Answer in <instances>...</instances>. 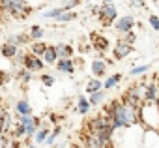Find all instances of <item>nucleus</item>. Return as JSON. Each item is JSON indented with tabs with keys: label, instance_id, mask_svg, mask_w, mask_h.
I'll return each instance as SVG.
<instances>
[{
	"label": "nucleus",
	"instance_id": "41",
	"mask_svg": "<svg viewBox=\"0 0 159 148\" xmlns=\"http://www.w3.org/2000/svg\"><path fill=\"white\" fill-rule=\"evenodd\" d=\"M4 113H6V109H4V105H0V120H2V116H4Z\"/></svg>",
	"mask_w": 159,
	"mask_h": 148
},
{
	"label": "nucleus",
	"instance_id": "11",
	"mask_svg": "<svg viewBox=\"0 0 159 148\" xmlns=\"http://www.w3.org/2000/svg\"><path fill=\"white\" fill-rule=\"evenodd\" d=\"M144 101H159V83H157V75L150 81H146L144 86Z\"/></svg>",
	"mask_w": 159,
	"mask_h": 148
},
{
	"label": "nucleus",
	"instance_id": "2",
	"mask_svg": "<svg viewBox=\"0 0 159 148\" xmlns=\"http://www.w3.org/2000/svg\"><path fill=\"white\" fill-rule=\"evenodd\" d=\"M144 126L133 124V126H125V127H118L112 131V139L111 144L112 148H142V137H144Z\"/></svg>",
	"mask_w": 159,
	"mask_h": 148
},
{
	"label": "nucleus",
	"instance_id": "19",
	"mask_svg": "<svg viewBox=\"0 0 159 148\" xmlns=\"http://www.w3.org/2000/svg\"><path fill=\"white\" fill-rule=\"evenodd\" d=\"M19 51H21V47H19V45L6 41V43H2V53H0V56H4V58H8V60H13V58L17 56V53H19Z\"/></svg>",
	"mask_w": 159,
	"mask_h": 148
},
{
	"label": "nucleus",
	"instance_id": "6",
	"mask_svg": "<svg viewBox=\"0 0 159 148\" xmlns=\"http://www.w3.org/2000/svg\"><path fill=\"white\" fill-rule=\"evenodd\" d=\"M118 19V8L114 6V2H103L98 10V21L105 26L114 25V21Z\"/></svg>",
	"mask_w": 159,
	"mask_h": 148
},
{
	"label": "nucleus",
	"instance_id": "12",
	"mask_svg": "<svg viewBox=\"0 0 159 148\" xmlns=\"http://www.w3.org/2000/svg\"><path fill=\"white\" fill-rule=\"evenodd\" d=\"M54 67H56L58 73L73 75V73H75V67H77V62H75V58H58L56 64H54Z\"/></svg>",
	"mask_w": 159,
	"mask_h": 148
},
{
	"label": "nucleus",
	"instance_id": "21",
	"mask_svg": "<svg viewBox=\"0 0 159 148\" xmlns=\"http://www.w3.org/2000/svg\"><path fill=\"white\" fill-rule=\"evenodd\" d=\"M43 62L47 64V66H54L56 64V60H58V53H56V45H47V49H45V53H43Z\"/></svg>",
	"mask_w": 159,
	"mask_h": 148
},
{
	"label": "nucleus",
	"instance_id": "28",
	"mask_svg": "<svg viewBox=\"0 0 159 148\" xmlns=\"http://www.w3.org/2000/svg\"><path fill=\"white\" fill-rule=\"evenodd\" d=\"M152 69V64H140V66H133L131 69H129V75L131 77H139V75H144L146 71H150Z\"/></svg>",
	"mask_w": 159,
	"mask_h": 148
},
{
	"label": "nucleus",
	"instance_id": "38",
	"mask_svg": "<svg viewBox=\"0 0 159 148\" xmlns=\"http://www.w3.org/2000/svg\"><path fill=\"white\" fill-rule=\"evenodd\" d=\"M56 139H58V137H56V135H54V133L51 131V133L47 135V139H45V142H43V146H49V148H51L52 144H56Z\"/></svg>",
	"mask_w": 159,
	"mask_h": 148
},
{
	"label": "nucleus",
	"instance_id": "7",
	"mask_svg": "<svg viewBox=\"0 0 159 148\" xmlns=\"http://www.w3.org/2000/svg\"><path fill=\"white\" fill-rule=\"evenodd\" d=\"M47 64L43 62V58L41 56H38V54H34V53H30V51H26L25 53V56H23V67H26V69H30V71H43V67H45Z\"/></svg>",
	"mask_w": 159,
	"mask_h": 148
},
{
	"label": "nucleus",
	"instance_id": "47",
	"mask_svg": "<svg viewBox=\"0 0 159 148\" xmlns=\"http://www.w3.org/2000/svg\"><path fill=\"white\" fill-rule=\"evenodd\" d=\"M157 83H159V75H157Z\"/></svg>",
	"mask_w": 159,
	"mask_h": 148
},
{
	"label": "nucleus",
	"instance_id": "3",
	"mask_svg": "<svg viewBox=\"0 0 159 148\" xmlns=\"http://www.w3.org/2000/svg\"><path fill=\"white\" fill-rule=\"evenodd\" d=\"M0 10L4 15L17 21H26L34 12L25 0H0Z\"/></svg>",
	"mask_w": 159,
	"mask_h": 148
},
{
	"label": "nucleus",
	"instance_id": "37",
	"mask_svg": "<svg viewBox=\"0 0 159 148\" xmlns=\"http://www.w3.org/2000/svg\"><path fill=\"white\" fill-rule=\"evenodd\" d=\"M62 120H64V116H60V114H56V113H51V114H49V122H51L52 126L62 124Z\"/></svg>",
	"mask_w": 159,
	"mask_h": 148
},
{
	"label": "nucleus",
	"instance_id": "17",
	"mask_svg": "<svg viewBox=\"0 0 159 148\" xmlns=\"http://www.w3.org/2000/svg\"><path fill=\"white\" fill-rule=\"evenodd\" d=\"M6 41L15 43V45H19V47H25V45H30V43H32L30 34H26V32H15V34H10Z\"/></svg>",
	"mask_w": 159,
	"mask_h": 148
},
{
	"label": "nucleus",
	"instance_id": "39",
	"mask_svg": "<svg viewBox=\"0 0 159 148\" xmlns=\"http://www.w3.org/2000/svg\"><path fill=\"white\" fill-rule=\"evenodd\" d=\"M10 81V73L8 71H0V86H4Z\"/></svg>",
	"mask_w": 159,
	"mask_h": 148
},
{
	"label": "nucleus",
	"instance_id": "26",
	"mask_svg": "<svg viewBox=\"0 0 159 148\" xmlns=\"http://www.w3.org/2000/svg\"><path fill=\"white\" fill-rule=\"evenodd\" d=\"M17 79H19L23 85H30V83H32V79H34V71H30V69H26V67H19Z\"/></svg>",
	"mask_w": 159,
	"mask_h": 148
},
{
	"label": "nucleus",
	"instance_id": "10",
	"mask_svg": "<svg viewBox=\"0 0 159 148\" xmlns=\"http://www.w3.org/2000/svg\"><path fill=\"white\" fill-rule=\"evenodd\" d=\"M131 53H133V45L125 43L122 38H120V39L114 43V47L111 49V54H112L114 60H124V58H127Z\"/></svg>",
	"mask_w": 159,
	"mask_h": 148
},
{
	"label": "nucleus",
	"instance_id": "44",
	"mask_svg": "<svg viewBox=\"0 0 159 148\" xmlns=\"http://www.w3.org/2000/svg\"><path fill=\"white\" fill-rule=\"evenodd\" d=\"M153 2H155V6H159V0H153Z\"/></svg>",
	"mask_w": 159,
	"mask_h": 148
},
{
	"label": "nucleus",
	"instance_id": "33",
	"mask_svg": "<svg viewBox=\"0 0 159 148\" xmlns=\"http://www.w3.org/2000/svg\"><path fill=\"white\" fill-rule=\"evenodd\" d=\"M137 38H139V36H137L135 30H129V32H124V34H122V39H124L125 43H129V45H135V43H137Z\"/></svg>",
	"mask_w": 159,
	"mask_h": 148
},
{
	"label": "nucleus",
	"instance_id": "43",
	"mask_svg": "<svg viewBox=\"0 0 159 148\" xmlns=\"http://www.w3.org/2000/svg\"><path fill=\"white\" fill-rule=\"evenodd\" d=\"M101 2H114V0H101Z\"/></svg>",
	"mask_w": 159,
	"mask_h": 148
},
{
	"label": "nucleus",
	"instance_id": "23",
	"mask_svg": "<svg viewBox=\"0 0 159 148\" xmlns=\"http://www.w3.org/2000/svg\"><path fill=\"white\" fill-rule=\"evenodd\" d=\"M122 79H124V75L122 73H112V75H109L105 81H103V88L105 90H111V88H114V86H118L120 83H122Z\"/></svg>",
	"mask_w": 159,
	"mask_h": 148
},
{
	"label": "nucleus",
	"instance_id": "36",
	"mask_svg": "<svg viewBox=\"0 0 159 148\" xmlns=\"http://www.w3.org/2000/svg\"><path fill=\"white\" fill-rule=\"evenodd\" d=\"M129 6L133 10H144L146 8V2H144V0H129Z\"/></svg>",
	"mask_w": 159,
	"mask_h": 148
},
{
	"label": "nucleus",
	"instance_id": "1",
	"mask_svg": "<svg viewBox=\"0 0 159 148\" xmlns=\"http://www.w3.org/2000/svg\"><path fill=\"white\" fill-rule=\"evenodd\" d=\"M103 111L111 118V124H112L114 129L139 124V109L129 105V103H125V101H122V98L112 99L111 103H107L103 107Z\"/></svg>",
	"mask_w": 159,
	"mask_h": 148
},
{
	"label": "nucleus",
	"instance_id": "18",
	"mask_svg": "<svg viewBox=\"0 0 159 148\" xmlns=\"http://www.w3.org/2000/svg\"><path fill=\"white\" fill-rule=\"evenodd\" d=\"M13 111H15L17 114H34V105L30 103V99L21 98V99H17V101H15Z\"/></svg>",
	"mask_w": 159,
	"mask_h": 148
},
{
	"label": "nucleus",
	"instance_id": "15",
	"mask_svg": "<svg viewBox=\"0 0 159 148\" xmlns=\"http://www.w3.org/2000/svg\"><path fill=\"white\" fill-rule=\"evenodd\" d=\"M92 49L96 51V53H107L109 49H111V41L105 38V36H101V34H92Z\"/></svg>",
	"mask_w": 159,
	"mask_h": 148
},
{
	"label": "nucleus",
	"instance_id": "22",
	"mask_svg": "<svg viewBox=\"0 0 159 148\" xmlns=\"http://www.w3.org/2000/svg\"><path fill=\"white\" fill-rule=\"evenodd\" d=\"M105 98H107V90H105V88L88 94V99H90V105H92V107H99V105L105 101Z\"/></svg>",
	"mask_w": 159,
	"mask_h": 148
},
{
	"label": "nucleus",
	"instance_id": "5",
	"mask_svg": "<svg viewBox=\"0 0 159 148\" xmlns=\"http://www.w3.org/2000/svg\"><path fill=\"white\" fill-rule=\"evenodd\" d=\"M144 86H146V81H137V83L129 85L125 88V92L122 94V101L139 109L144 103Z\"/></svg>",
	"mask_w": 159,
	"mask_h": 148
},
{
	"label": "nucleus",
	"instance_id": "34",
	"mask_svg": "<svg viewBox=\"0 0 159 148\" xmlns=\"http://www.w3.org/2000/svg\"><path fill=\"white\" fill-rule=\"evenodd\" d=\"M148 25L152 26V30H153V32H159V15L150 13V15H148Z\"/></svg>",
	"mask_w": 159,
	"mask_h": 148
},
{
	"label": "nucleus",
	"instance_id": "4",
	"mask_svg": "<svg viewBox=\"0 0 159 148\" xmlns=\"http://www.w3.org/2000/svg\"><path fill=\"white\" fill-rule=\"evenodd\" d=\"M139 122L146 129H159V103L144 101L139 107Z\"/></svg>",
	"mask_w": 159,
	"mask_h": 148
},
{
	"label": "nucleus",
	"instance_id": "16",
	"mask_svg": "<svg viewBox=\"0 0 159 148\" xmlns=\"http://www.w3.org/2000/svg\"><path fill=\"white\" fill-rule=\"evenodd\" d=\"M13 127H15V118L6 111V113H4V116H2V120H0V133H4V135H11Z\"/></svg>",
	"mask_w": 159,
	"mask_h": 148
},
{
	"label": "nucleus",
	"instance_id": "29",
	"mask_svg": "<svg viewBox=\"0 0 159 148\" xmlns=\"http://www.w3.org/2000/svg\"><path fill=\"white\" fill-rule=\"evenodd\" d=\"M28 34H30V39H32V41H38V39H43V36H45V28L39 26V25H34V26L28 30Z\"/></svg>",
	"mask_w": 159,
	"mask_h": 148
},
{
	"label": "nucleus",
	"instance_id": "30",
	"mask_svg": "<svg viewBox=\"0 0 159 148\" xmlns=\"http://www.w3.org/2000/svg\"><path fill=\"white\" fill-rule=\"evenodd\" d=\"M75 19H77L75 10H71V12H62V13L56 17V23H71V21H75Z\"/></svg>",
	"mask_w": 159,
	"mask_h": 148
},
{
	"label": "nucleus",
	"instance_id": "25",
	"mask_svg": "<svg viewBox=\"0 0 159 148\" xmlns=\"http://www.w3.org/2000/svg\"><path fill=\"white\" fill-rule=\"evenodd\" d=\"M101 88H103V81L98 79V77H92V79L84 85V92H86V94H92V92L101 90Z\"/></svg>",
	"mask_w": 159,
	"mask_h": 148
},
{
	"label": "nucleus",
	"instance_id": "8",
	"mask_svg": "<svg viewBox=\"0 0 159 148\" xmlns=\"http://www.w3.org/2000/svg\"><path fill=\"white\" fill-rule=\"evenodd\" d=\"M109 71V62L103 58V54H96V58L90 62V73L92 77H98V79H103Z\"/></svg>",
	"mask_w": 159,
	"mask_h": 148
},
{
	"label": "nucleus",
	"instance_id": "27",
	"mask_svg": "<svg viewBox=\"0 0 159 148\" xmlns=\"http://www.w3.org/2000/svg\"><path fill=\"white\" fill-rule=\"evenodd\" d=\"M45 49H47V43H45V41H41V39L32 41V43L28 45V51H30V53H34V54H38V56H43Z\"/></svg>",
	"mask_w": 159,
	"mask_h": 148
},
{
	"label": "nucleus",
	"instance_id": "24",
	"mask_svg": "<svg viewBox=\"0 0 159 148\" xmlns=\"http://www.w3.org/2000/svg\"><path fill=\"white\" fill-rule=\"evenodd\" d=\"M90 109H92V105H90L88 98H84V96H79L77 98V113L79 114H88Z\"/></svg>",
	"mask_w": 159,
	"mask_h": 148
},
{
	"label": "nucleus",
	"instance_id": "31",
	"mask_svg": "<svg viewBox=\"0 0 159 148\" xmlns=\"http://www.w3.org/2000/svg\"><path fill=\"white\" fill-rule=\"evenodd\" d=\"M39 83H41L43 86L51 88V86H54V85H56V79H54L52 75H49V73H39Z\"/></svg>",
	"mask_w": 159,
	"mask_h": 148
},
{
	"label": "nucleus",
	"instance_id": "48",
	"mask_svg": "<svg viewBox=\"0 0 159 148\" xmlns=\"http://www.w3.org/2000/svg\"><path fill=\"white\" fill-rule=\"evenodd\" d=\"M157 103H159V101H157Z\"/></svg>",
	"mask_w": 159,
	"mask_h": 148
},
{
	"label": "nucleus",
	"instance_id": "46",
	"mask_svg": "<svg viewBox=\"0 0 159 148\" xmlns=\"http://www.w3.org/2000/svg\"><path fill=\"white\" fill-rule=\"evenodd\" d=\"M107 148H112V144H111V146H107Z\"/></svg>",
	"mask_w": 159,
	"mask_h": 148
},
{
	"label": "nucleus",
	"instance_id": "45",
	"mask_svg": "<svg viewBox=\"0 0 159 148\" xmlns=\"http://www.w3.org/2000/svg\"><path fill=\"white\" fill-rule=\"evenodd\" d=\"M0 53H2V45H0Z\"/></svg>",
	"mask_w": 159,
	"mask_h": 148
},
{
	"label": "nucleus",
	"instance_id": "32",
	"mask_svg": "<svg viewBox=\"0 0 159 148\" xmlns=\"http://www.w3.org/2000/svg\"><path fill=\"white\" fill-rule=\"evenodd\" d=\"M62 12H64V8H62V6H58V8H51V10L43 12V19H51V21L54 19V21H56V17H58Z\"/></svg>",
	"mask_w": 159,
	"mask_h": 148
},
{
	"label": "nucleus",
	"instance_id": "9",
	"mask_svg": "<svg viewBox=\"0 0 159 148\" xmlns=\"http://www.w3.org/2000/svg\"><path fill=\"white\" fill-rule=\"evenodd\" d=\"M112 26H114V30L120 32V34L129 32V30H133V28L137 26V17L131 15V13H127V15H118V19L114 21Z\"/></svg>",
	"mask_w": 159,
	"mask_h": 148
},
{
	"label": "nucleus",
	"instance_id": "40",
	"mask_svg": "<svg viewBox=\"0 0 159 148\" xmlns=\"http://www.w3.org/2000/svg\"><path fill=\"white\" fill-rule=\"evenodd\" d=\"M26 148H41V144H34V142H28Z\"/></svg>",
	"mask_w": 159,
	"mask_h": 148
},
{
	"label": "nucleus",
	"instance_id": "42",
	"mask_svg": "<svg viewBox=\"0 0 159 148\" xmlns=\"http://www.w3.org/2000/svg\"><path fill=\"white\" fill-rule=\"evenodd\" d=\"M73 148H88V146H86V144H83V142H79V144H75Z\"/></svg>",
	"mask_w": 159,
	"mask_h": 148
},
{
	"label": "nucleus",
	"instance_id": "14",
	"mask_svg": "<svg viewBox=\"0 0 159 148\" xmlns=\"http://www.w3.org/2000/svg\"><path fill=\"white\" fill-rule=\"evenodd\" d=\"M51 126H52L51 122H43V120H41V126H39V127L36 129V133L32 135V142H34V144H43L45 139H47V135H49L51 129H52Z\"/></svg>",
	"mask_w": 159,
	"mask_h": 148
},
{
	"label": "nucleus",
	"instance_id": "20",
	"mask_svg": "<svg viewBox=\"0 0 159 148\" xmlns=\"http://www.w3.org/2000/svg\"><path fill=\"white\" fill-rule=\"evenodd\" d=\"M56 53H58V58H73L75 56V47L71 43H58Z\"/></svg>",
	"mask_w": 159,
	"mask_h": 148
},
{
	"label": "nucleus",
	"instance_id": "35",
	"mask_svg": "<svg viewBox=\"0 0 159 148\" xmlns=\"http://www.w3.org/2000/svg\"><path fill=\"white\" fill-rule=\"evenodd\" d=\"M25 2H26L32 10H38V8H41V6L47 4V0H25Z\"/></svg>",
	"mask_w": 159,
	"mask_h": 148
},
{
	"label": "nucleus",
	"instance_id": "13",
	"mask_svg": "<svg viewBox=\"0 0 159 148\" xmlns=\"http://www.w3.org/2000/svg\"><path fill=\"white\" fill-rule=\"evenodd\" d=\"M142 148H159V129H144Z\"/></svg>",
	"mask_w": 159,
	"mask_h": 148
}]
</instances>
